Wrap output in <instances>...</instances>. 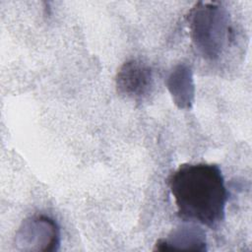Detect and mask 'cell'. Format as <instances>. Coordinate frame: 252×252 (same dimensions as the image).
Listing matches in <instances>:
<instances>
[{
  "label": "cell",
  "mask_w": 252,
  "mask_h": 252,
  "mask_svg": "<svg viewBox=\"0 0 252 252\" xmlns=\"http://www.w3.org/2000/svg\"><path fill=\"white\" fill-rule=\"evenodd\" d=\"M167 184L180 219L210 228L224 220L228 195L217 164H182L169 175Z\"/></svg>",
  "instance_id": "obj_1"
},
{
  "label": "cell",
  "mask_w": 252,
  "mask_h": 252,
  "mask_svg": "<svg viewBox=\"0 0 252 252\" xmlns=\"http://www.w3.org/2000/svg\"><path fill=\"white\" fill-rule=\"evenodd\" d=\"M190 16L191 38L195 48L204 58H218L230 36L224 9L213 3H199Z\"/></svg>",
  "instance_id": "obj_2"
},
{
  "label": "cell",
  "mask_w": 252,
  "mask_h": 252,
  "mask_svg": "<svg viewBox=\"0 0 252 252\" xmlns=\"http://www.w3.org/2000/svg\"><path fill=\"white\" fill-rule=\"evenodd\" d=\"M60 243V230L54 220L36 215L25 220L16 235V244L25 251H54Z\"/></svg>",
  "instance_id": "obj_3"
},
{
  "label": "cell",
  "mask_w": 252,
  "mask_h": 252,
  "mask_svg": "<svg viewBox=\"0 0 252 252\" xmlns=\"http://www.w3.org/2000/svg\"><path fill=\"white\" fill-rule=\"evenodd\" d=\"M117 92L129 98H141L146 95L153 85L151 68L139 60L123 63L116 74Z\"/></svg>",
  "instance_id": "obj_4"
},
{
  "label": "cell",
  "mask_w": 252,
  "mask_h": 252,
  "mask_svg": "<svg viewBox=\"0 0 252 252\" xmlns=\"http://www.w3.org/2000/svg\"><path fill=\"white\" fill-rule=\"evenodd\" d=\"M205 234L195 226L176 229L168 238L159 239L155 250H206Z\"/></svg>",
  "instance_id": "obj_5"
},
{
  "label": "cell",
  "mask_w": 252,
  "mask_h": 252,
  "mask_svg": "<svg viewBox=\"0 0 252 252\" xmlns=\"http://www.w3.org/2000/svg\"><path fill=\"white\" fill-rule=\"evenodd\" d=\"M167 86L174 103L180 108H190L194 97V83L190 68L184 64L177 65L168 77Z\"/></svg>",
  "instance_id": "obj_6"
}]
</instances>
